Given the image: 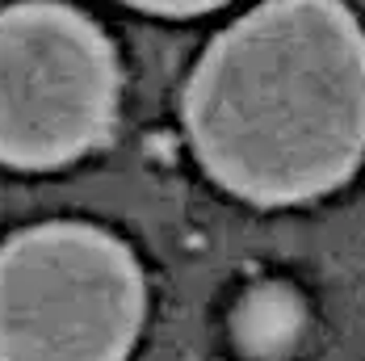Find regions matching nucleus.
Masks as SVG:
<instances>
[{"label": "nucleus", "instance_id": "1", "mask_svg": "<svg viewBox=\"0 0 365 361\" xmlns=\"http://www.w3.org/2000/svg\"><path fill=\"white\" fill-rule=\"evenodd\" d=\"M206 177L252 206L340 189L365 160V30L340 0H264L227 26L185 84Z\"/></svg>", "mask_w": 365, "mask_h": 361}, {"label": "nucleus", "instance_id": "2", "mask_svg": "<svg viewBox=\"0 0 365 361\" xmlns=\"http://www.w3.org/2000/svg\"><path fill=\"white\" fill-rule=\"evenodd\" d=\"M147 320L139 256L93 223L0 244V361H130Z\"/></svg>", "mask_w": 365, "mask_h": 361}, {"label": "nucleus", "instance_id": "3", "mask_svg": "<svg viewBox=\"0 0 365 361\" xmlns=\"http://www.w3.org/2000/svg\"><path fill=\"white\" fill-rule=\"evenodd\" d=\"M118 51L97 21L59 0L0 9V164L46 173L113 135Z\"/></svg>", "mask_w": 365, "mask_h": 361}, {"label": "nucleus", "instance_id": "4", "mask_svg": "<svg viewBox=\"0 0 365 361\" xmlns=\"http://www.w3.org/2000/svg\"><path fill=\"white\" fill-rule=\"evenodd\" d=\"M307 327V307L290 286L264 282L244 294L240 311H235V340L244 345V353H252L260 361L286 357L298 336Z\"/></svg>", "mask_w": 365, "mask_h": 361}, {"label": "nucleus", "instance_id": "5", "mask_svg": "<svg viewBox=\"0 0 365 361\" xmlns=\"http://www.w3.org/2000/svg\"><path fill=\"white\" fill-rule=\"evenodd\" d=\"M130 9H143V13H160V17H197V13H210L227 0H122Z\"/></svg>", "mask_w": 365, "mask_h": 361}]
</instances>
